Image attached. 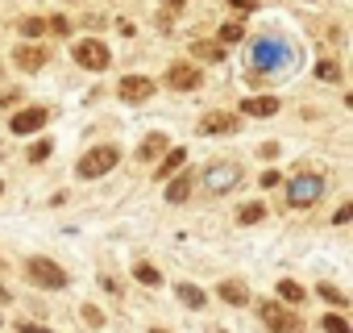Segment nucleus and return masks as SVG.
I'll list each match as a JSON object with an SVG mask.
<instances>
[{"label": "nucleus", "mask_w": 353, "mask_h": 333, "mask_svg": "<svg viewBox=\"0 0 353 333\" xmlns=\"http://www.w3.org/2000/svg\"><path fill=\"white\" fill-rule=\"evenodd\" d=\"M279 184V171H262V188H274Z\"/></svg>", "instance_id": "33"}, {"label": "nucleus", "mask_w": 353, "mask_h": 333, "mask_svg": "<svg viewBox=\"0 0 353 333\" xmlns=\"http://www.w3.org/2000/svg\"><path fill=\"white\" fill-rule=\"evenodd\" d=\"M154 333H166V329H154Z\"/></svg>", "instance_id": "36"}, {"label": "nucleus", "mask_w": 353, "mask_h": 333, "mask_svg": "<svg viewBox=\"0 0 353 333\" xmlns=\"http://www.w3.org/2000/svg\"><path fill=\"white\" fill-rule=\"evenodd\" d=\"M83 321L100 329V325H104V312H100V308H92V304H83Z\"/></svg>", "instance_id": "29"}, {"label": "nucleus", "mask_w": 353, "mask_h": 333, "mask_svg": "<svg viewBox=\"0 0 353 333\" xmlns=\"http://www.w3.org/2000/svg\"><path fill=\"white\" fill-rule=\"evenodd\" d=\"M46 30H50L54 38H63V34H67L71 26H67V17H50V21H46Z\"/></svg>", "instance_id": "28"}, {"label": "nucleus", "mask_w": 353, "mask_h": 333, "mask_svg": "<svg viewBox=\"0 0 353 333\" xmlns=\"http://www.w3.org/2000/svg\"><path fill=\"white\" fill-rule=\"evenodd\" d=\"M26 275H30V283L46 287V292L67 287V271H63V267H54L50 258H30V263H26Z\"/></svg>", "instance_id": "5"}, {"label": "nucleus", "mask_w": 353, "mask_h": 333, "mask_svg": "<svg viewBox=\"0 0 353 333\" xmlns=\"http://www.w3.org/2000/svg\"><path fill=\"white\" fill-rule=\"evenodd\" d=\"M262 217H266V209H262V204H245V209L237 213V221H241V225H258Z\"/></svg>", "instance_id": "24"}, {"label": "nucleus", "mask_w": 353, "mask_h": 333, "mask_svg": "<svg viewBox=\"0 0 353 333\" xmlns=\"http://www.w3.org/2000/svg\"><path fill=\"white\" fill-rule=\"evenodd\" d=\"M0 192H5V184H0Z\"/></svg>", "instance_id": "37"}, {"label": "nucleus", "mask_w": 353, "mask_h": 333, "mask_svg": "<svg viewBox=\"0 0 353 333\" xmlns=\"http://www.w3.org/2000/svg\"><path fill=\"white\" fill-rule=\"evenodd\" d=\"M17 333H50V329H42V325H17Z\"/></svg>", "instance_id": "34"}, {"label": "nucleus", "mask_w": 353, "mask_h": 333, "mask_svg": "<svg viewBox=\"0 0 353 333\" xmlns=\"http://www.w3.org/2000/svg\"><path fill=\"white\" fill-rule=\"evenodd\" d=\"M241 38H245L241 26H221V42H241Z\"/></svg>", "instance_id": "26"}, {"label": "nucleus", "mask_w": 353, "mask_h": 333, "mask_svg": "<svg viewBox=\"0 0 353 333\" xmlns=\"http://www.w3.org/2000/svg\"><path fill=\"white\" fill-rule=\"evenodd\" d=\"M229 5H233L237 13H254V9H258V0H229Z\"/></svg>", "instance_id": "31"}, {"label": "nucleus", "mask_w": 353, "mask_h": 333, "mask_svg": "<svg viewBox=\"0 0 353 333\" xmlns=\"http://www.w3.org/2000/svg\"><path fill=\"white\" fill-rule=\"evenodd\" d=\"M200 133H208V137H216V133H237V117H233V113H208V117L200 121Z\"/></svg>", "instance_id": "12"}, {"label": "nucleus", "mask_w": 353, "mask_h": 333, "mask_svg": "<svg viewBox=\"0 0 353 333\" xmlns=\"http://www.w3.org/2000/svg\"><path fill=\"white\" fill-rule=\"evenodd\" d=\"M46 121H50V108H21L13 117V133H38Z\"/></svg>", "instance_id": "10"}, {"label": "nucleus", "mask_w": 353, "mask_h": 333, "mask_svg": "<svg viewBox=\"0 0 353 333\" xmlns=\"http://www.w3.org/2000/svg\"><path fill=\"white\" fill-rule=\"evenodd\" d=\"M13 63H17L21 71H42V67L50 63V50H46V46H26V42H17V46H13Z\"/></svg>", "instance_id": "8"}, {"label": "nucleus", "mask_w": 353, "mask_h": 333, "mask_svg": "<svg viewBox=\"0 0 353 333\" xmlns=\"http://www.w3.org/2000/svg\"><path fill=\"white\" fill-rule=\"evenodd\" d=\"M17 100V92H5V96H0V108H5V104H13Z\"/></svg>", "instance_id": "35"}, {"label": "nucleus", "mask_w": 353, "mask_h": 333, "mask_svg": "<svg viewBox=\"0 0 353 333\" xmlns=\"http://www.w3.org/2000/svg\"><path fill=\"white\" fill-rule=\"evenodd\" d=\"M183 162H188V150H170V154L162 158V166H154V180H166V175H174Z\"/></svg>", "instance_id": "15"}, {"label": "nucleus", "mask_w": 353, "mask_h": 333, "mask_svg": "<svg viewBox=\"0 0 353 333\" xmlns=\"http://www.w3.org/2000/svg\"><path fill=\"white\" fill-rule=\"evenodd\" d=\"M117 162H121L117 146H96V150H88V154L79 158L75 175H79V180H100V175H108V171H112Z\"/></svg>", "instance_id": "2"}, {"label": "nucleus", "mask_w": 353, "mask_h": 333, "mask_svg": "<svg viewBox=\"0 0 353 333\" xmlns=\"http://www.w3.org/2000/svg\"><path fill=\"white\" fill-rule=\"evenodd\" d=\"M21 34H26V38H42V34H46V21H42V17H26V21H21Z\"/></svg>", "instance_id": "25"}, {"label": "nucleus", "mask_w": 353, "mask_h": 333, "mask_svg": "<svg viewBox=\"0 0 353 333\" xmlns=\"http://www.w3.org/2000/svg\"><path fill=\"white\" fill-rule=\"evenodd\" d=\"M349 217H353V204H341V209H336V217H332V221H336V225H345V221H349Z\"/></svg>", "instance_id": "32"}, {"label": "nucleus", "mask_w": 353, "mask_h": 333, "mask_svg": "<svg viewBox=\"0 0 353 333\" xmlns=\"http://www.w3.org/2000/svg\"><path fill=\"white\" fill-rule=\"evenodd\" d=\"M42 158H50V142H34L30 146V162H42Z\"/></svg>", "instance_id": "27"}, {"label": "nucleus", "mask_w": 353, "mask_h": 333, "mask_svg": "<svg viewBox=\"0 0 353 333\" xmlns=\"http://www.w3.org/2000/svg\"><path fill=\"white\" fill-rule=\"evenodd\" d=\"M188 196H192V180H188V175H174L170 188H166V200H170V204H183Z\"/></svg>", "instance_id": "16"}, {"label": "nucleus", "mask_w": 353, "mask_h": 333, "mask_svg": "<svg viewBox=\"0 0 353 333\" xmlns=\"http://www.w3.org/2000/svg\"><path fill=\"white\" fill-rule=\"evenodd\" d=\"M162 150H166V133H150V137L141 142L137 158H141V162H150V158H154V154H162Z\"/></svg>", "instance_id": "18"}, {"label": "nucleus", "mask_w": 353, "mask_h": 333, "mask_svg": "<svg viewBox=\"0 0 353 333\" xmlns=\"http://www.w3.org/2000/svg\"><path fill=\"white\" fill-rule=\"evenodd\" d=\"M204 184H208L212 196L233 192V188L241 184V166H237V162H212V166H208V175H204Z\"/></svg>", "instance_id": "6"}, {"label": "nucleus", "mask_w": 353, "mask_h": 333, "mask_svg": "<svg viewBox=\"0 0 353 333\" xmlns=\"http://www.w3.org/2000/svg\"><path fill=\"white\" fill-rule=\"evenodd\" d=\"M279 296H283L287 304H299V300H303V287H299L295 279H279Z\"/></svg>", "instance_id": "22"}, {"label": "nucleus", "mask_w": 353, "mask_h": 333, "mask_svg": "<svg viewBox=\"0 0 353 333\" xmlns=\"http://www.w3.org/2000/svg\"><path fill=\"white\" fill-rule=\"evenodd\" d=\"M241 113L245 117H274L279 113V100L274 96H250V100H241Z\"/></svg>", "instance_id": "13"}, {"label": "nucleus", "mask_w": 353, "mask_h": 333, "mask_svg": "<svg viewBox=\"0 0 353 333\" xmlns=\"http://www.w3.org/2000/svg\"><path fill=\"white\" fill-rule=\"evenodd\" d=\"M166 84H170V88H179V92H192V88H200V67L174 63V67H170V75H166Z\"/></svg>", "instance_id": "11"}, {"label": "nucleus", "mask_w": 353, "mask_h": 333, "mask_svg": "<svg viewBox=\"0 0 353 333\" xmlns=\"http://www.w3.org/2000/svg\"><path fill=\"white\" fill-rule=\"evenodd\" d=\"M316 79H324V84H341V67H336L332 59H320V63H316Z\"/></svg>", "instance_id": "20"}, {"label": "nucleus", "mask_w": 353, "mask_h": 333, "mask_svg": "<svg viewBox=\"0 0 353 333\" xmlns=\"http://www.w3.org/2000/svg\"><path fill=\"white\" fill-rule=\"evenodd\" d=\"M192 55L208 59V63H221L225 59V42H192Z\"/></svg>", "instance_id": "17"}, {"label": "nucleus", "mask_w": 353, "mask_h": 333, "mask_svg": "<svg viewBox=\"0 0 353 333\" xmlns=\"http://www.w3.org/2000/svg\"><path fill=\"white\" fill-rule=\"evenodd\" d=\"M133 279H137V283H145V287H158V283H162V275H158L150 263H137V267H133Z\"/></svg>", "instance_id": "21"}, {"label": "nucleus", "mask_w": 353, "mask_h": 333, "mask_svg": "<svg viewBox=\"0 0 353 333\" xmlns=\"http://www.w3.org/2000/svg\"><path fill=\"white\" fill-rule=\"evenodd\" d=\"M75 63L88 67V71H104L108 67V46L96 42V38H83V42H75Z\"/></svg>", "instance_id": "7"}, {"label": "nucleus", "mask_w": 353, "mask_h": 333, "mask_svg": "<svg viewBox=\"0 0 353 333\" xmlns=\"http://www.w3.org/2000/svg\"><path fill=\"white\" fill-rule=\"evenodd\" d=\"M117 92H121V100L141 104V100H150V96H154V79H145V75H125Z\"/></svg>", "instance_id": "9"}, {"label": "nucleus", "mask_w": 353, "mask_h": 333, "mask_svg": "<svg viewBox=\"0 0 353 333\" xmlns=\"http://www.w3.org/2000/svg\"><path fill=\"white\" fill-rule=\"evenodd\" d=\"M179 300L188 304V308H204L208 300H204V292L196 287V283H179Z\"/></svg>", "instance_id": "19"}, {"label": "nucleus", "mask_w": 353, "mask_h": 333, "mask_svg": "<svg viewBox=\"0 0 353 333\" xmlns=\"http://www.w3.org/2000/svg\"><path fill=\"white\" fill-rule=\"evenodd\" d=\"M320 300H328L332 308H345L349 300H345V292L341 287H332V283H320Z\"/></svg>", "instance_id": "23"}, {"label": "nucleus", "mask_w": 353, "mask_h": 333, "mask_svg": "<svg viewBox=\"0 0 353 333\" xmlns=\"http://www.w3.org/2000/svg\"><path fill=\"white\" fill-rule=\"evenodd\" d=\"M258 316H262V325H266L270 333H303V321H299L291 308H283L279 300H266V304L258 308Z\"/></svg>", "instance_id": "3"}, {"label": "nucleus", "mask_w": 353, "mask_h": 333, "mask_svg": "<svg viewBox=\"0 0 353 333\" xmlns=\"http://www.w3.org/2000/svg\"><path fill=\"white\" fill-rule=\"evenodd\" d=\"M320 192H324V180H320V175H312V171H299V175L287 184V200H291L295 209L316 204V200H320Z\"/></svg>", "instance_id": "4"}, {"label": "nucleus", "mask_w": 353, "mask_h": 333, "mask_svg": "<svg viewBox=\"0 0 353 333\" xmlns=\"http://www.w3.org/2000/svg\"><path fill=\"white\" fill-rule=\"evenodd\" d=\"M221 300L233 304V308H241V304H250V292H245L241 279H225V283H221Z\"/></svg>", "instance_id": "14"}, {"label": "nucleus", "mask_w": 353, "mask_h": 333, "mask_svg": "<svg viewBox=\"0 0 353 333\" xmlns=\"http://www.w3.org/2000/svg\"><path fill=\"white\" fill-rule=\"evenodd\" d=\"M287 63H291V46H287L279 34L254 38V46H250V67H258L262 75H270V71H279V67H287Z\"/></svg>", "instance_id": "1"}, {"label": "nucleus", "mask_w": 353, "mask_h": 333, "mask_svg": "<svg viewBox=\"0 0 353 333\" xmlns=\"http://www.w3.org/2000/svg\"><path fill=\"white\" fill-rule=\"evenodd\" d=\"M324 333H349V325L341 316H324Z\"/></svg>", "instance_id": "30"}]
</instances>
